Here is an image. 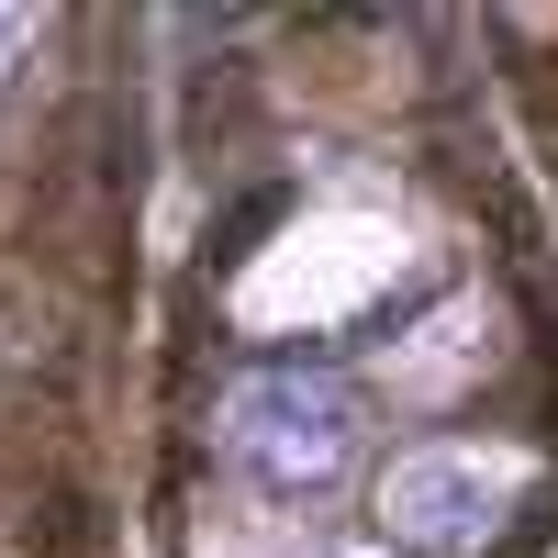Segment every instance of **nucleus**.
<instances>
[{
  "label": "nucleus",
  "mask_w": 558,
  "mask_h": 558,
  "mask_svg": "<svg viewBox=\"0 0 558 558\" xmlns=\"http://www.w3.org/2000/svg\"><path fill=\"white\" fill-rule=\"evenodd\" d=\"M34 558H112V536H101V502L89 492H57L34 514Z\"/></svg>",
  "instance_id": "nucleus-1"
},
{
  "label": "nucleus",
  "mask_w": 558,
  "mask_h": 558,
  "mask_svg": "<svg viewBox=\"0 0 558 558\" xmlns=\"http://www.w3.org/2000/svg\"><path fill=\"white\" fill-rule=\"evenodd\" d=\"M279 202H291V191H246L235 213H223V223H213V268H235V246H246V235H268Z\"/></svg>",
  "instance_id": "nucleus-2"
}]
</instances>
